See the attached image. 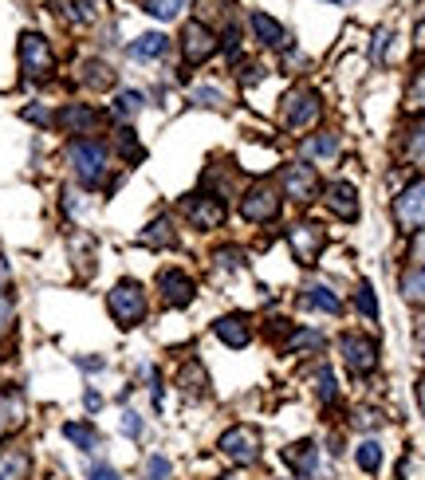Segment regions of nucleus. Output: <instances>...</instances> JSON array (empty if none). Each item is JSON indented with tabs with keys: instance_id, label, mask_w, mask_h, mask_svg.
Wrapping results in <instances>:
<instances>
[{
	"instance_id": "obj_1",
	"label": "nucleus",
	"mask_w": 425,
	"mask_h": 480,
	"mask_svg": "<svg viewBox=\"0 0 425 480\" xmlns=\"http://www.w3.org/2000/svg\"><path fill=\"white\" fill-rule=\"evenodd\" d=\"M106 307H111V319L123 331H131L146 319V287L138 284V279H118L111 287V296H106Z\"/></svg>"
},
{
	"instance_id": "obj_2",
	"label": "nucleus",
	"mask_w": 425,
	"mask_h": 480,
	"mask_svg": "<svg viewBox=\"0 0 425 480\" xmlns=\"http://www.w3.org/2000/svg\"><path fill=\"white\" fill-rule=\"evenodd\" d=\"M20 72H24V79H32V83H39V79H47L55 72L52 44H47L39 32L20 36Z\"/></svg>"
},
{
	"instance_id": "obj_3",
	"label": "nucleus",
	"mask_w": 425,
	"mask_h": 480,
	"mask_svg": "<svg viewBox=\"0 0 425 480\" xmlns=\"http://www.w3.org/2000/svg\"><path fill=\"white\" fill-rule=\"evenodd\" d=\"M67 158H72V169H75V177L83 185H98L106 177V150L98 142H91V138H79V142H72Z\"/></svg>"
},
{
	"instance_id": "obj_4",
	"label": "nucleus",
	"mask_w": 425,
	"mask_h": 480,
	"mask_svg": "<svg viewBox=\"0 0 425 480\" xmlns=\"http://www.w3.org/2000/svg\"><path fill=\"white\" fill-rule=\"evenodd\" d=\"M217 449H221L229 461L236 465H252L256 457H260V433H256L252 425H233L221 433V441H217Z\"/></svg>"
},
{
	"instance_id": "obj_5",
	"label": "nucleus",
	"mask_w": 425,
	"mask_h": 480,
	"mask_svg": "<svg viewBox=\"0 0 425 480\" xmlns=\"http://www.w3.org/2000/svg\"><path fill=\"white\" fill-rule=\"evenodd\" d=\"M319 95L308 91V87H295V91L284 99V123H288V130H308L319 123Z\"/></svg>"
},
{
	"instance_id": "obj_6",
	"label": "nucleus",
	"mask_w": 425,
	"mask_h": 480,
	"mask_svg": "<svg viewBox=\"0 0 425 480\" xmlns=\"http://www.w3.org/2000/svg\"><path fill=\"white\" fill-rule=\"evenodd\" d=\"M339 351H343V363H347L354 374H370V370L378 366V343L367 335H343Z\"/></svg>"
},
{
	"instance_id": "obj_7",
	"label": "nucleus",
	"mask_w": 425,
	"mask_h": 480,
	"mask_svg": "<svg viewBox=\"0 0 425 480\" xmlns=\"http://www.w3.org/2000/svg\"><path fill=\"white\" fill-rule=\"evenodd\" d=\"M217 52V36L209 24H201V20H190V24L182 28V56L185 64H205Z\"/></svg>"
},
{
	"instance_id": "obj_8",
	"label": "nucleus",
	"mask_w": 425,
	"mask_h": 480,
	"mask_svg": "<svg viewBox=\"0 0 425 480\" xmlns=\"http://www.w3.org/2000/svg\"><path fill=\"white\" fill-rule=\"evenodd\" d=\"M394 217H398L402 228H425V182H413L398 193V201H394Z\"/></svg>"
},
{
	"instance_id": "obj_9",
	"label": "nucleus",
	"mask_w": 425,
	"mask_h": 480,
	"mask_svg": "<svg viewBox=\"0 0 425 480\" xmlns=\"http://www.w3.org/2000/svg\"><path fill=\"white\" fill-rule=\"evenodd\" d=\"M284 189H288V197L295 201H315L319 197V174H315L311 162H292L284 166Z\"/></svg>"
},
{
	"instance_id": "obj_10",
	"label": "nucleus",
	"mask_w": 425,
	"mask_h": 480,
	"mask_svg": "<svg viewBox=\"0 0 425 480\" xmlns=\"http://www.w3.org/2000/svg\"><path fill=\"white\" fill-rule=\"evenodd\" d=\"M241 217H249V221H276L280 217V193L268 182L249 189V197L241 201Z\"/></svg>"
},
{
	"instance_id": "obj_11",
	"label": "nucleus",
	"mask_w": 425,
	"mask_h": 480,
	"mask_svg": "<svg viewBox=\"0 0 425 480\" xmlns=\"http://www.w3.org/2000/svg\"><path fill=\"white\" fill-rule=\"evenodd\" d=\"M157 287H162V299L170 307H190L193 296H197L193 279L185 276L182 268H162V272H157Z\"/></svg>"
},
{
	"instance_id": "obj_12",
	"label": "nucleus",
	"mask_w": 425,
	"mask_h": 480,
	"mask_svg": "<svg viewBox=\"0 0 425 480\" xmlns=\"http://www.w3.org/2000/svg\"><path fill=\"white\" fill-rule=\"evenodd\" d=\"M288 244H292V253L300 264H315V256L323 253V244H327V233H323L319 225H295L292 233H288Z\"/></svg>"
},
{
	"instance_id": "obj_13",
	"label": "nucleus",
	"mask_w": 425,
	"mask_h": 480,
	"mask_svg": "<svg viewBox=\"0 0 425 480\" xmlns=\"http://www.w3.org/2000/svg\"><path fill=\"white\" fill-rule=\"evenodd\" d=\"M185 217H190V225H197V228H217L225 221V201L221 197L193 193V197H185Z\"/></svg>"
},
{
	"instance_id": "obj_14",
	"label": "nucleus",
	"mask_w": 425,
	"mask_h": 480,
	"mask_svg": "<svg viewBox=\"0 0 425 480\" xmlns=\"http://www.w3.org/2000/svg\"><path fill=\"white\" fill-rule=\"evenodd\" d=\"M249 24H252V32H256V39H260L264 47H276V52H288V47H292L288 28H284L280 20H272L268 13H252Z\"/></svg>"
},
{
	"instance_id": "obj_15",
	"label": "nucleus",
	"mask_w": 425,
	"mask_h": 480,
	"mask_svg": "<svg viewBox=\"0 0 425 480\" xmlns=\"http://www.w3.org/2000/svg\"><path fill=\"white\" fill-rule=\"evenodd\" d=\"M213 335L221 339L225 347H233V351H241V347L252 343V327H249V315H221L213 323Z\"/></svg>"
},
{
	"instance_id": "obj_16",
	"label": "nucleus",
	"mask_w": 425,
	"mask_h": 480,
	"mask_svg": "<svg viewBox=\"0 0 425 480\" xmlns=\"http://www.w3.org/2000/svg\"><path fill=\"white\" fill-rule=\"evenodd\" d=\"M327 205L335 217H343V221H354L359 217V193H354L351 182H335L327 189Z\"/></svg>"
},
{
	"instance_id": "obj_17",
	"label": "nucleus",
	"mask_w": 425,
	"mask_h": 480,
	"mask_svg": "<svg viewBox=\"0 0 425 480\" xmlns=\"http://www.w3.org/2000/svg\"><path fill=\"white\" fill-rule=\"evenodd\" d=\"M166 52H170V39H166L162 32H142L131 44V56L134 59H162Z\"/></svg>"
},
{
	"instance_id": "obj_18",
	"label": "nucleus",
	"mask_w": 425,
	"mask_h": 480,
	"mask_svg": "<svg viewBox=\"0 0 425 480\" xmlns=\"http://www.w3.org/2000/svg\"><path fill=\"white\" fill-rule=\"evenodd\" d=\"M284 461H288L300 476H311L315 473V461H319V453H315V441H295L288 453H284Z\"/></svg>"
},
{
	"instance_id": "obj_19",
	"label": "nucleus",
	"mask_w": 425,
	"mask_h": 480,
	"mask_svg": "<svg viewBox=\"0 0 425 480\" xmlns=\"http://www.w3.org/2000/svg\"><path fill=\"white\" fill-rule=\"evenodd\" d=\"M303 304L308 307H319V312H327V315H339L343 312V299L331 292V287H323V284H311L308 292H303Z\"/></svg>"
},
{
	"instance_id": "obj_20",
	"label": "nucleus",
	"mask_w": 425,
	"mask_h": 480,
	"mask_svg": "<svg viewBox=\"0 0 425 480\" xmlns=\"http://www.w3.org/2000/svg\"><path fill=\"white\" fill-rule=\"evenodd\" d=\"M24 476H28V457L20 449L0 453V480H24Z\"/></svg>"
},
{
	"instance_id": "obj_21",
	"label": "nucleus",
	"mask_w": 425,
	"mask_h": 480,
	"mask_svg": "<svg viewBox=\"0 0 425 480\" xmlns=\"http://www.w3.org/2000/svg\"><path fill=\"white\" fill-rule=\"evenodd\" d=\"M64 437H67V441H72V445L83 449V453H91V449L98 445L95 429L87 425V422H67V425H64Z\"/></svg>"
},
{
	"instance_id": "obj_22",
	"label": "nucleus",
	"mask_w": 425,
	"mask_h": 480,
	"mask_svg": "<svg viewBox=\"0 0 425 480\" xmlns=\"http://www.w3.org/2000/svg\"><path fill=\"white\" fill-rule=\"evenodd\" d=\"M142 244H150V248H162V244H177V233H174V225L166 221V217H157V221L142 233Z\"/></svg>"
},
{
	"instance_id": "obj_23",
	"label": "nucleus",
	"mask_w": 425,
	"mask_h": 480,
	"mask_svg": "<svg viewBox=\"0 0 425 480\" xmlns=\"http://www.w3.org/2000/svg\"><path fill=\"white\" fill-rule=\"evenodd\" d=\"M354 461H359L362 473H378L382 468V445L378 441H362L359 449H354Z\"/></svg>"
},
{
	"instance_id": "obj_24",
	"label": "nucleus",
	"mask_w": 425,
	"mask_h": 480,
	"mask_svg": "<svg viewBox=\"0 0 425 480\" xmlns=\"http://www.w3.org/2000/svg\"><path fill=\"white\" fill-rule=\"evenodd\" d=\"M303 154H308V158H335V154H339V138H335V134H315V138L303 142Z\"/></svg>"
},
{
	"instance_id": "obj_25",
	"label": "nucleus",
	"mask_w": 425,
	"mask_h": 480,
	"mask_svg": "<svg viewBox=\"0 0 425 480\" xmlns=\"http://www.w3.org/2000/svg\"><path fill=\"white\" fill-rule=\"evenodd\" d=\"M142 103H146V99L138 91H118L115 95V115L118 118H134L138 111H142Z\"/></svg>"
},
{
	"instance_id": "obj_26",
	"label": "nucleus",
	"mask_w": 425,
	"mask_h": 480,
	"mask_svg": "<svg viewBox=\"0 0 425 480\" xmlns=\"http://www.w3.org/2000/svg\"><path fill=\"white\" fill-rule=\"evenodd\" d=\"M402 296H406L410 304H425V268H418V272H410L402 279Z\"/></svg>"
},
{
	"instance_id": "obj_27",
	"label": "nucleus",
	"mask_w": 425,
	"mask_h": 480,
	"mask_svg": "<svg viewBox=\"0 0 425 480\" xmlns=\"http://www.w3.org/2000/svg\"><path fill=\"white\" fill-rule=\"evenodd\" d=\"M185 8V0H146V13L157 20H177Z\"/></svg>"
},
{
	"instance_id": "obj_28",
	"label": "nucleus",
	"mask_w": 425,
	"mask_h": 480,
	"mask_svg": "<svg viewBox=\"0 0 425 480\" xmlns=\"http://www.w3.org/2000/svg\"><path fill=\"white\" fill-rule=\"evenodd\" d=\"M64 123L72 126L75 134H83V130L95 123V111H91V107H67V111H64Z\"/></svg>"
},
{
	"instance_id": "obj_29",
	"label": "nucleus",
	"mask_w": 425,
	"mask_h": 480,
	"mask_svg": "<svg viewBox=\"0 0 425 480\" xmlns=\"http://www.w3.org/2000/svg\"><path fill=\"white\" fill-rule=\"evenodd\" d=\"M406 154H410V162H413V166H421V169H425V123L410 130V142H406Z\"/></svg>"
},
{
	"instance_id": "obj_30",
	"label": "nucleus",
	"mask_w": 425,
	"mask_h": 480,
	"mask_svg": "<svg viewBox=\"0 0 425 480\" xmlns=\"http://www.w3.org/2000/svg\"><path fill=\"white\" fill-rule=\"evenodd\" d=\"M354 304H359V312L367 319H378V299H374V287L370 284H359V296H354Z\"/></svg>"
},
{
	"instance_id": "obj_31",
	"label": "nucleus",
	"mask_w": 425,
	"mask_h": 480,
	"mask_svg": "<svg viewBox=\"0 0 425 480\" xmlns=\"http://www.w3.org/2000/svg\"><path fill=\"white\" fill-rule=\"evenodd\" d=\"M103 8H106L103 0H75V13H72V16L79 20V24H91V20L103 13Z\"/></svg>"
},
{
	"instance_id": "obj_32",
	"label": "nucleus",
	"mask_w": 425,
	"mask_h": 480,
	"mask_svg": "<svg viewBox=\"0 0 425 480\" xmlns=\"http://www.w3.org/2000/svg\"><path fill=\"white\" fill-rule=\"evenodd\" d=\"M170 473L174 468H170V461H166L162 453H154L150 461H146V480H170Z\"/></svg>"
},
{
	"instance_id": "obj_33",
	"label": "nucleus",
	"mask_w": 425,
	"mask_h": 480,
	"mask_svg": "<svg viewBox=\"0 0 425 480\" xmlns=\"http://www.w3.org/2000/svg\"><path fill=\"white\" fill-rule=\"evenodd\" d=\"M87 72H91V75H87V83H91V87H111L115 83V75H111V67H106V64H87Z\"/></svg>"
},
{
	"instance_id": "obj_34",
	"label": "nucleus",
	"mask_w": 425,
	"mask_h": 480,
	"mask_svg": "<svg viewBox=\"0 0 425 480\" xmlns=\"http://www.w3.org/2000/svg\"><path fill=\"white\" fill-rule=\"evenodd\" d=\"M319 398H323V402H331V398H335V374H331V366L319 370Z\"/></svg>"
},
{
	"instance_id": "obj_35",
	"label": "nucleus",
	"mask_w": 425,
	"mask_h": 480,
	"mask_svg": "<svg viewBox=\"0 0 425 480\" xmlns=\"http://www.w3.org/2000/svg\"><path fill=\"white\" fill-rule=\"evenodd\" d=\"M123 433L126 437H142V417H138L134 409H126L123 414Z\"/></svg>"
},
{
	"instance_id": "obj_36",
	"label": "nucleus",
	"mask_w": 425,
	"mask_h": 480,
	"mask_svg": "<svg viewBox=\"0 0 425 480\" xmlns=\"http://www.w3.org/2000/svg\"><path fill=\"white\" fill-rule=\"evenodd\" d=\"M87 480H123V476H118V468H111V465H91Z\"/></svg>"
},
{
	"instance_id": "obj_37",
	"label": "nucleus",
	"mask_w": 425,
	"mask_h": 480,
	"mask_svg": "<svg viewBox=\"0 0 425 480\" xmlns=\"http://www.w3.org/2000/svg\"><path fill=\"white\" fill-rule=\"evenodd\" d=\"M410 107H425V75H418V83L410 87Z\"/></svg>"
},
{
	"instance_id": "obj_38",
	"label": "nucleus",
	"mask_w": 425,
	"mask_h": 480,
	"mask_svg": "<svg viewBox=\"0 0 425 480\" xmlns=\"http://www.w3.org/2000/svg\"><path fill=\"white\" fill-rule=\"evenodd\" d=\"M123 154H126V158H142V150H138V142H134L131 130H123Z\"/></svg>"
},
{
	"instance_id": "obj_39",
	"label": "nucleus",
	"mask_w": 425,
	"mask_h": 480,
	"mask_svg": "<svg viewBox=\"0 0 425 480\" xmlns=\"http://www.w3.org/2000/svg\"><path fill=\"white\" fill-rule=\"evenodd\" d=\"M221 264H225V268H241V264H244V256L236 253V248H225V253H221Z\"/></svg>"
},
{
	"instance_id": "obj_40",
	"label": "nucleus",
	"mask_w": 425,
	"mask_h": 480,
	"mask_svg": "<svg viewBox=\"0 0 425 480\" xmlns=\"http://www.w3.org/2000/svg\"><path fill=\"white\" fill-rule=\"evenodd\" d=\"M8 319H13V304H8V299L0 296V331H4V327H8Z\"/></svg>"
},
{
	"instance_id": "obj_41",
	"label": "nucleus",
	"mask_w": 425,
	"mask_h": 480,
	"mask_svg": "<svg viewBox=\"0 0 425 480\" xmlns=\"http://www.w3.org/2000/svg\"><path fill=\"white\" fill-rule=\"evenodd\" d=\"M413 260H421V264H425V228L418 233V240H413Z\"/></svg>"
},
{
	"instance_id": "obj_42",
	"label": "nucleus",
	"mask_w": 425,
	"mask_h": 480,
	"mask_svg": "<svg viewBox=\"0 0 425 480\" xmlns=\"http://www.w3.org/2000/svg\"><path fill=\"white\" fill-rule=\"evenodd\" d=\"M79 366L83 370H103V358H79Z\"/></svg>"
},
{
	"instance_id": "obj_43",
	"label": "nucleus",
	"mask_w": 425,
	"mask_h": 480,
	"mask_svg": "<svg viewBox=\"0 0 425 480\" xmlns=\"http://www.w3.org/2000/svg\"><path fill=\"white\" fill-rule=\"evenodd\" d=\"M327 4H354V0H327Z\"/></svg>"
},
{
	"instance_id": "obj_44",
	"label": "nucleus",
	"mask_w": 425,
	"mask_h": 480,
	"mask_svg": "<svg viewBox=\"0 0 425 480\" xmlns=\"http://www.w3.org/2000/svg\"><path fill=\"white\" fill-rule=\"evenodd\" d=\"M421 409H425V382H421Z\"/></svg>"
},
{
	"instance_id": "obj_45",
	"label": "nucleus",
	"mask_w": 425,
	"mask_h": 480,
	"mask_svg": "<svg viewBox=\"0 0 425 480\" xmlns=\"http://www.w3.org/2000/svg\"><path fill=\"white\" fill-rule=\"evenodd\" d=\"M0 433H4V414H0Z\"/></svg>"
},
{
	"instance_id": "obj_46",
	"label": "nucleus",
	"mask_w": 425,
	"mask_h": 480,
	"mask_svg": "<svg viewBox=\"0 0 425 480\" xmlns=\"http://www.w3.org/2000/svg\"><path fill=\"white\" fill-rule=\"evenodd\" d=\"M421 347H425V331H421Z\"/></svg>"
}]
</instances>
